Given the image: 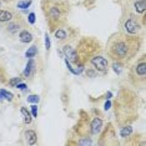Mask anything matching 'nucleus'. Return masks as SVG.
I'll use <instances>...</instances> for the list:
<instances>
[{
	"label": "nucleus",
	"instance_id": "f257e3e1",
	"mask_svg": "<svg viewBox=\"0 0 146 146\" xmlns=\"http://www.w3.org/2000/svg\"><path fill=\"white\" fill-rule=\"evenodd\" d=\"M140 49V40L130 34H117L109 42L108 52L114 60L125 62L131 60Z\"/></svg>",
	"mask_w": 146,
	"mask_h": 146
},
{
	"label": "nucleus",
	"instance_id": "f03ea898",
	"mask_svg": "<svg viewBox=\"0 0 146 146\" xmlns=\"http://www.w3.org/2000/svg\"><path fill=\"white\" fill-rule=\"evenodd\" d=\"M42 6H44L48 23L50 25V30H54L66 20V15L69 13L68 3L59 1V0H48V1L44 0Z\"/></svg>",
	"mask_w": 146,
	"mask_h": 146
},
{
	"label": "nucleus",
	"instance_id": "7ed1b4c3",
	"mask_svg": "<svg viewBox=\"0 0 146 146\" xmlns=\"http://www.w3.org/2000/svg\"><path fill=\"white\" fill-rule=\"evenodd\" d=\"M130 78H131V80L137 79V82H136L135 85H139L140 82H141V84H144V82H145V78H146V62H145L144 58L141 59L140 62H137V64L134 66Z\"/></svg>",
	"mask_w": 146,
	"mask_h": 146
},
{
	"label": "nucleus",
	"instance_id": "20e7f679",
	"mask_svg": "<svg viewBox=\"0 0 146 146\" xmlns=\"http://www.w3.org/2000/svg\"><path fill=\"white\" fill-rule=\"evenodd\" d=\"M124 28H125L126 34L135 35V34H137V33L140 31L141 26H140V24H139V21L136 20V19H132V18H130V19H127V20L125 21Z\"/></svg>",
	"mask_w": 146,
	"mask_h": 146
},
{
	"label": "nucleus",
	"instance_id": "39448f33",
	"mask_svg": "<svg viewBox=\"0 0 146 146\" xmlns=\"http://www.w3.org/2000/svg\"><path fill=\"white\" fill-rule=\"evenodd\" d=\"M90 62L95 66V69L98 71H101V72H105L108 70V66H109V62L105 58L102 56H94V58L90 60Z\"/></svg>",
	"mask_w": 146,
	"mask_h": 146
},
{
	"label": "nucleus",
	"instance_id": "423d86ee",
	"mask_svg": "<svg viewBox=\"0 0 146 146\" xmlns=\"http://www.w3.org/2000/svg\"><path fill=\"white\" fill-rule=\"evenodd\" d=\"M62 51H64V54H65V56H66V60H68V61H74L75 64H76V60H78V55H76V51L71 48V46L65 45L64 49H62Z\"/></svg>",
	"mask_w": 146,
	"mask_h": 146
},
{
	"label": "nucleus",
	"instance_id": "0eeeda50",
	"mask_svg": "<svg viewBox=\"0 0 146 146\" xmlns=\"http://www.w3.org/2000/svg\"><path fill=\"white\" fill-rule=\"evenodd\" d=\"M8 31L10 33V34H16L20 29L23 28V21H21V19H18V21H11L8 24Z\"/></svg>",
	"mask_w": 146,
	"mask_h": 146
},
{
	"label": "nucleus",
	"instance_id": "6e6552de",
	"mask_svg": "<svg viewBox=\"0 0 146 146\" xmlns=\"http://www.w3.org/2000/svg\"><path fill=\"white\" fill-rule=\"evenodd\" d=\"M25 140L29 145H34L36 140H38V136H36V132L33 130H28L25 132Z\"/></svg>",
	"mask_w": 146,
	"mask_h": 146
},
{
	"label": "nucleus",
	"instance_id": "1a4fd4ad",
	"mask_svg": "<svg viewBox=\"0 0 146 146\" xmlns=\"http://www.w3.org/2000/svg\"><path fill=\"white\" fill-rule=\"evenodd\" d=\"M34 72H35V62L33 59H30V60L28 61V65H26V69L24 71V76L25 78H29V76H31Z\"/></svg>",
	"mask_w": 146,
	"mask_h": 146
},
{
	"label": "nucleus",
	"instance_id": "9d476101",
	"mask_svg": "<svg viewBox=\"0 0 146 146\" xmlns=\"http://www.w3.org/2000/svg\"><path fill=\"white\" fill-rule=\"evenodd\" d=\"M101 127H102L101 119H99V117L94 119L92 122H91V131H92V134H98V132H100Z\"/></svg>",
	"mask_w": 146,
	"mask_h": 146
},
{
	"label": "nucleus",
	"instance_id": "9b49d317",
	"mask_svg": "<svg viewBox=\"0 0 146 146\" xmlns=\"http://www.w3.org/2000/svg\"><path fill=\"white\" fill-rule=\"evenodd\" d=\"M14 15H13L11 11L8 10H0V23H4V21H10L13 20Z\"/></svg>",
	"mask_w": 146,
	"mask_h": 146
},
{
	"label": "nucleus",
	"instance_id": "f8f14e48",
	"mask_svg": "<svg viewBox=\"0 0 146 146\" xmlns=\"http://www.w3.org/2000/svg\"><path fill=\"white\" fill-rule=\"evenodd\" d=\"M135 10L137 14H144L146 10V1L145 0H137L135 3Z\"/></svg>",
	"mask_w": 146,
	"mask_h": 146
},
{
	"label": "nucleus",
	"instance_id": "ddd939ff",
	"mask_svg": "<svg viewBox=\"0 0 146 146\" xmlns=\"http://www.w3.org/2000/svg\"><path fill=\"white\" fill-rule=\"evenodd\" d=\"M19 38H20V41L24 42V44H28V42H30L33 40V35L29 31H26V30L21 31L20 35H19Z\"/></svg>",
	"mask_w": 146,
	"mask_h": 146
},
{
	"label": "nucleus",
	"instance_id": "4468645a",
	"mask_svg": "<svg viewBox=\"0 0 146 146\" xmlns=\"http://www.w3.org/2000/svg\"><path fill=\"white\" fill-rule=\"evenodd\" d=\"M20 112H21L23 117H24V122H25V124H30L31 120H33V117H31L30 112L28 111V109H26V108H21L20 109Z\"/></svg>",
	"mask_w": 146,
	"mask_h": 146
},
{
	"label": "nucleus",
	"instance_id": "2eb2a0df",
	"mask_svg": "<svg viewBox=\"0 0 146 146\" xmlns=\"http://www.w3.org/2000/svg\"><path fill=\"white\" fill-rule=\"evenodd\" d=\"M36 54H38V48L34 45V46H31V48H29V50L26 51V58H33V56H35Z\"/></svg>",
	"mask_w": 146,
	"mask_h": 146
},
{
	"label": "nucleus",
	"instance_id": "dca6fc26",
	"mask_svg": "<svg viewBox=\"0 0 146 146\" xmlns=\"http://www.w3.org/2000/svg\"><path fill=\"white\" fill-rule=\"evenodd\" d=\"M132 132V129L130 127V126H125V127H122L121 129V131H120V135L122 136V137H126V136H129Z\"/></svg>",
	"mask_w": 146,
	"mask_h": 146
},
{
	"label": "nucleus",
	"instance_id": "f3484780",
	"mask_svg": "<svg viewBox=\"0 0 146 146\" xmlns=\"http://www.w3.org/2000/svg\"><path fill=\"white\" fill-rule=\"evenodd\" d=\"M55 36H56V39L64 40V39H66V33H65V30H62V29H59V30L55 31Z\"/></svg>",
	"mask_w": 146,
	"mask_h": 146
},
{
	"label": "nucleus",
	"instance_id": "a211bd4d",
	"mask_svg": "<svg viewBox=\"0 0 146 146\" xmlns=\"http://www.w3.org/2000/svg\"><path fill=\"white\" fill-rule=\"evenodd\" d=\"M1 94H3V99H6L8 101H11L13 98H14V95L11 94V92L4 90V89H1Z\"/></svg>",
	"mask_w": 146,
	"mask_h": 146
},
{
	"label": "nucleus",
	"instance_id": "6ab92c4d",
	"mask_svg": "<svg viewBox=\"0 0 146 146\" xmlns=\"http://www.w3.org/2000/svg\"><path fill=\"white\" fill-rule=\"evenodd\" d=\"M31 4V0H23V1L20 3H18V8H20V9H26V8H29Z\"/></svg>",
	"mask_w": 146,
	"mask_h": 146
},
{
	"label": "nucleus",
	"instance_id": "aec40b11",
	"mask_svg": "<svg viewBox=\"0 0 146 146\" xmlns=\"http://www.w3.org/2000/svg\"><path fill=\"white\" fill-rule=\"evenodd\" d=\"M40 101V98L38 95H30L28 96V102H33V104H38Z\"/></svg>",
	"mask_w": 146,
	"mask_h": 146
},
{
	"label": "nucleus",
	"instance_id": "412c9836",
	"mask_svg": "<svg viewBox=\"0 0 146 146\" xmlns=\"http://www.w3.org/2000/svg\"><path fill=\"white\" fill-rule=\"evenodd\" d=\"M20 81H21V79H20V78H14V79H11V80L9 81V84H10L11 86H16Z\"/></svg>",
	"mask_w": 146,
	"mask_h": 146
},
{
	"label": "nucleus",
	"instance_id": "4be33fe9",
	"mask_svg": "<svg viewBox=\"0 0 146 146\" xmlns=\"http://www.w3.org/2000/svg\"><path fill=\"white\" fill-rule=\"evenodd\" d=\"M45 48H46V50L50 49V38H49L48 34H45Z\"/></svg>",
	"mask_w": 146,
	"mask_h": 146
},
{
	"label": "nucleus",
	"instance_id": "5701e85b",
	"mask_svg": "<svg viewBox=\"0 0 146 146\" xmlns=\"http://www.w3.org/2000/svg\"><path fill=\"white\" fill-rule=\"evenodd\" d=\"M112 66H114V70H115V72H117V74H119V72L121 71V62H119V61H117V64L115 62V64L112 65Z\"/></svg>",
	"mask_w": 146,
	"mask_h": 146
},
{
	"label": "nucleus",
	"instance_id": "b1692460",
	"mask_svg": "<svg viewBox=\"0 0 146 146\" xmlns=\"http://www.w3.org/2000/svg\"><path fill=\"white\" fill-rule=\"evenodd\" d=\"M28 20H29L30 24H34V23H35V14H34V13H30V14H29Z\"/></svg>",
	"mask_w": 146,
	"mask_h": 146
},
{
	"label": "nucleus",
	"instance_id": "393cba45",
	"mask_svg": "<svg viewBox=\"0 0 146 146\" xmlns=\"http://www.w3.org/2000/svg\"><path fill=\"white\" fill-rule=\"evenodd\" d=\"M31 112H33V116H34V117H38V106L33 105L31 106Z\"/></svg>",
	"mask_w": 146,
	"mask_h": 146
},
{
	"label": "nucleus",
	"instance_id": "a878e982",
	"mask_svg": "<svg viewBox=\"0 0 146 146\" xmlns=\"http://www.w3.org/2000/svg\"><path fill=\"white\" fill-rule=\"evenodd\" d=\"M5 81V75H4V71L3 69L0 68V82H4Z\"/></svg>",
	"mask_w": 146,
	"mask_h": 146
},
{
	"label": "nucleus",
	"instance_id": "bb28decb",
	"mask_svg": "<svg viewBox=\"0 0 146 146\" xmlns=\"http://www.w3.org/2000/svg\"><path fill=\"white\" fill-rule=\"evenodd\" d=\"M16 88L20 89V90H25V89H26V85H25V84H20V82H19V84L16 85Z\"/></svg>",
	"mask_w": 146,
	"mask_h": 146
},
{
	"label": "nucleus",
	"instance_id": "cd10ccee",
	"mask_svg": "<svg viewBox=\"0 0 146 146\" xmlns=\"http://www.w3.org/2000/svg\"><path fill=\"white\" fill-rule=\"evenodd\" d=\"M110 101H108V102H106V104H105V109H106V110H108V109H110Z\"/></svg>",
	"mask_w": 146,
	"mask_h": 146
},
{
	"label": "nucleus",
	"instance_id": "c85d7f7f",
	"mask_svg": "<svg viewBox=\"0 0 146 146\" xmlns=\"http://www.w3.org/2000/svg\"><path fill=\"white\" fill-rule=\"evenodd\" d=\"M3 100V94H1V90H0V101Z\"/></svg>",
	"mask_w": 146,
	"mask_h": 146
},
{
	"label": "nucleus",
	"instance_id": "c756f323",
	"mask_svg": "<svg viewBox=\"0 0 146 146\" xmlns=\"http://www.w3.org/2000/svg\"><path fill=\"white\" fill-rule=\"evenodd\" d=\"M3 1H11V0H3Z\"/></svg>",
	"mask_w": 146,
	"mask_h": 146
}]
</instances>
